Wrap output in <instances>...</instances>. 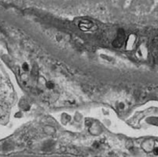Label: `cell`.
<instances>
[{
	"mask_svg": "<svg viewBox=\"0 0 158 157\" xmlns=\"http://www.w3.org/2000/svg\"><path fill=\"white\" fill-rule=\"evenodd\" d=\"M125 32L123 29H118L117 38L113 42V46L115 47H121L125 40Z\"/></svg>",
	"mask_w": 158,
	"mask_h": 157,
	"instance_id": "obj_1",
	"label": "cell"
}]
</instances>
